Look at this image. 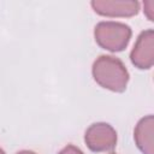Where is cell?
<instances>
[{"mask_svg":"<svg viewBox=\"0 0 154 154\" xmlns=\"http://www.w3.org/2000/svg\"><path fill=\"white\" fill-rule=\"evenodd\" d=\"M91 73L100 87L114 93H123L130 77L124 63L113 55H100L96 58Z\"/></svg>","mask_w":154,"mask_h":154,"instance_id":"obj_1","label":"cell"},{"mask_svg":"<svg viewBox=\"0 0 154 154\" xmlns=\"http://www.w3.org/2000/svg\"><path fill=\"white\" fill-rule=\"evenodd\" d=\"M132 30L129 25L120 22L106 20L95 25L94 37L96 43L109 52L124 51L131 38Z\"/></svg>","mask_w":154,"mask_h":154,"instance_id":"obj_2","label":"cell"},{"mask_svg":"<svg viewBox=\"0 0 154 154\" xmlns=\"http://www.w3.org/2000/svg\"><path fill=\"white\" fill-rule=\"evenodd\" d=\"M84 142L91 152H111L117 144V131L107 123H94L85 130Z\"/></svg>","mask_w":154,"mask_h":154,"instance_id":"obj_3","label":"cell"},{"mask_svg":"<svg viewBox=\"0 0 154 154\" xmlns=\"http://www.w3.org/2000/svg\"><path fill=\"white\" fill-rule=\"evenodd\" d=\"M131 63L140 70H148L154 64V30L142 31L130 53Z\"/></svg>","mask_w":154,"mask_h":154,"instance_id":"obj_4","label":"cell"},{"mask_svg":"<svg viewBox=\"0 0 154 154\" xmlns=\"http://www.w3.org/2000/svg\"><path fill=\"white\" fill-rule=\"evenodd\" d=\"M93 10L103 17H132L140 11V2L136 0H93Z\"/></svg>","mask_w":154,"mask_h":154,"instance_id":"obj_5","label":"cell"},{"mask_svg":"<svg viewBox=\"0 0 154 154\" xmlns=\"http://www.w3.org/2000/svg\"><path fill=\"white\" fill-rule=\"evenodd\" d=\"M153 134H154V117L149 114L141 118L135 126L134 140L137 148L143 154H154Z\"/></svg>","mask_w":154,"mask_h":154,"instance_id":"obj_6","label":"cell"},{"mask_svg":"<svg viewBox=\"0 0 154 154\" xmlns=\"http://www.w3.org/2000/svg\"><path fill=\"white\" fill-rule=\"evenodd\" d=\"M59 154H84V153L78 147H76L73 144H67L59 152Z\"/></svg>","mask_w":154,"mask_h":154,"instance_id":"obj_7","label":"cell"},{"mask_svg":"<svg viewBox=\"0 0 154 154\" xmlns=\"http://www.w3.org/2000/svg\"><path fill=\"white\" fill-rule=\"evenodd\" d=\"M147 5L149 6L147 10H146V13H147V17L149 18V20H153V6H154V2L153 1H147Z\"/></svg>","mask_w":154,"mask_h":154,"instance_id":"obj_8","label":"cell"},{"mask_svg":"<svg viewBox=\"0 0 154 154\" xmlns=\"http://www.w3.org/2000/svg\"><path fill=\"white\" fill-rule=\"evenodd\" d=\"M17 154H36V153L32 152V150H20V152H18Z\"/></svg>","mask_w":154,"mask_h":154,"instance_id":"obj_9","label":"cell"},{"mask_svg":"<svg viewBox=\"0 0 154 154\" xmlns=\"http://www.w3.org/2000/svg\"><path fill=\"white\" fill-rule=\"evenodd\" d=\"M0 154H6V153L4 152V149H2V148H0Z\"/></svg>","mask_w":154,"mask_h":154,"instance_id":"obj_10","label":"cell"},{"mask_svg":"<svg viewBox=\"0 0 154 154\" xmlns=\"http://www.w3.org/2000/svg\"><path fill=\"white\" fill-rule=\"evenodd\" d=\"M111 154H116V153H111Z\"/></svg>","mask_w":154,"mask_h":154,"instance_id":"obj_11","label":"cell"}]
</instances>
